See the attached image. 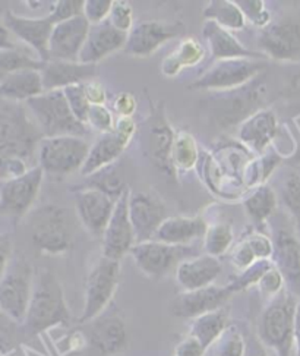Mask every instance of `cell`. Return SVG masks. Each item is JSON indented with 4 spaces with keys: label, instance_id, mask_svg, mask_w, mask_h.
Here are the masks:
<instances>
[{
    "label": "cell",
    "instance_id": "obj_1",
    "mask_svg": "<svg viewBox=\"0 0 300 356\" xmlns=\"http://www.w3.org/2000/svg\"><path fill=\"white\" fill-rule=\"evenodd\" d=\"M71 312L66 305L63 289L49 268L35 273L28 312L24 321L26 333L40 334L58 325L71 324Z\"/></svg>",
    "mask_w": 300,
    "mask_h": 356
},
{
    "label": "cell",
    "instance_id": "obj_2",
    "mask_svg": "<svg viewBox=\"0 0 300 356\" xmlns=\"http://www.w3.org/2000/svg\"><path fill=\"white\" fill-rule=\"evenodd\" d=\"M299 300L288 289L269 299L259 316L256 333L262 346L274 350L277 356H292L294 348V318Z\"/></svg>",
    "mask_w": 300,
    "mask_h": 356
},
{
    "label": "cell",
    "instance_id": "obj_3",
    "mask_svg": "<svg viewBox=\"0 0 300 356\" xmlns=\"http://www.w3.org/2000/svg\"><path fill=\"white\" fill-rule=\"evenodd\" d=\"M44 138L25 108L8 106L0 112V169L10 160L26 161L33 157L35 147Z\"/></svg>",
    "mask_w": 300,
    "mask_h": 356
},
{
    "label": "cell",
    "instance_id": "obj_4",
    "mask_svg": "<svg viewBox=\"0 0 300 356\" xmlns=\"http://www.w3.org/2000/svg\"><path fill=\"white\" fill-rule=\"evenodd\" d=\"M37 127L43 136H84L90 132L88 127L79 122L72 113L63 90L46 91L26 102Z\"/></svg>",
    "mask_w": 300,
    "mask_h": 356
},
{
    "label": "cell",
    "instance_id": "obj_5",
    "mask_svg": "<svg viewBox=\"0 0 300 356\" xmlns=\"http://www.w3.org/2000/svg\"><path fill=\"white\" fill-rule=\"evenodd\" d=\"M264 78L259 75L248 86L214 95L210 115L218 127L230 128L247 120L264 106Z\"/></svg>",
    "mask_w": 300,
    "mask_h": 356
},
{
    "label": "cell",
    "instance_id": "obj_6",
    "mask_svg": "<svg viewBox=\"0 0 300 356\" xmlns=\"http://www.w3.org/2000/svg\"><path fill=\"white\" fill-rule=\"evenodd\" d=\"M31 239L35 250L46 255H62L71 251L74 229L66 210L53 204L37 210L31 220Z\"/></svg>",
    "mask_w": 300,
    "mask_h": 356
},
{
    "label": "cell",
    "instance_id": "obj_7",
    "mask_svg": "<svg viewBox=\"0 0 300 356\" xmlns=\"http://www.w3.org/2000/svg\"><path fill=\"white\" fill-rule=\"evenodd\" d=\"M91 145L83 136H44L38 144V166L51 176L81 172Z\"/></svg>",
    "mask_w": 300,
    "mask_h": 356
},
{
    "label": "cell",
    "instance_id": "obj_8",
    "mask_svg": "<svg viewBox=\"0 0 300 356\" xmlns=\"http://www.w3.org/2000/svg\"><path fill=\"white\" fill-rule=\"evenodd\" d=\"M120 279V261L101 257L88 273L85 283L84 309L78 323L87 324L99 318L117 291Z\"/></svg>",
    "mask_w": 300,
    "mask_h": 356
},
{
    "label": "cell",
    "instance_id": "obj_9",
    "mask_svg": "<svg viewBox=\"0 0 300 356\" xmlns=\"http://www.w3.org/2000/svg\"><path fill=\"white\" fill-rule=\"evenodd\" d=\"M129 254L136 267L153 280L165 279L172 271L176 273L185 259L197 257L194 246L169 245L156 239L135 243Z\"/></svg>",
    "mask_w": 300,
    "mask_h": 356
},
{
    "label": "cell",
    "instance_id": "obj_10",
    "mask_svg": "<svg viewBox=\"0 0 300 356\" xmlns=\"http://www.w3.org/2000/svg\"><path fill=\"white\" fill-rule=\"evenodd\" d=\"M34 270L24 258L12 261L0 280V311L17 324H24L34 286Z\"/></svg>",
    "mask_w": 300,
    "mask_h": 356
},
{
    "label": "cell",
    "instance_id": "obj_11",
    "mask_svg": "<svg viewBox=\"0 0 300 356\" xmlns=\"http://www.w3.org/2000/svg\"><path fill=\"white\" fill-rule=\"evenodd\" d=\"M265 65L258 59H228L218 60L214 66L197 79L190 90L233 91L248 86L264 72Z\"/></svg>",
    "mask_w": 300,
    "mask_h": 356
},
{
    "label": "cell",
    "instance_id": "obj_12",
    "mask_svg": "<svg viewBox=\"0 0 300 356\" xmlns=\"http://www.w3.org/2000/svg\"><path fill=\"white\" fill-rule=\"evenodd\" d=\"M44 170L35 166L18 177H8L0 184V213L13 223L31 210L40 189H42Z\"/></svg>",
    "mask_w": 300,
    "mask_h": 356
},
{
    "label": "cell",
    "instance_id": "obj_13",
    "mask_svg": "<svg viewBox=\"0 0 300 356\" xmlns=\"http://www.w3.org/2000/svg\"><path fill=\"white\" fill-rule=\"evenodd\" d=\"M258 47L267 59L285 63L300 62V18L271 22L259 33Z\"/></svg>",
    "mask_w": 300,
    "mask_h": 356
},
{
    "label": "cell",
    "instance_id": "obj_14",
    "mask_svg": "<svg viewBox=\"0 0 300 356\" xmlns=\"http://www.w3.org/2000/svg\"><path fill=\"white\" fill-rule=\"evenodd\" d=\"M174 134L166 119L165 111L161 108L153 111L141 129L142 149L154 166L165 175H174L172 163Z\"/></svg>",
    "mask_w": 300,
    "mask_h": 356
},
{
    "label": "cell",
    "instance_id": "obj_15",
    "mask_svg": "<svg viewBox=\"0 0 300 356\" xmlns=\"http://www.w3.org/2000/svg\"><path fill=\"white\" fill-rule=\"evenodd\" d=\"M75 209L81 225L92 238L101 239L110 222L117 200L99 189L74 188Z\"/></svg>",
    "mask_w": 300,
    "mask_h": 356
},
{
    "label": "cell",
    "instance_id": "obj_16",
    "mask_svg": "<svg viewBox=\"0 0 300 356\" xmlns=\"http://www.w3.org/2000/svg\"><path fill=\"white\" fill-rule=\"evenodd\" d=\"M129 197L131 189L128 188L124 195L117 200L113 216L101 238L103 257L115 259V261H120L122 258L131 252L136 243L135 230L129 217Z\"/></svg>",
    "mask_w": 300,
    "mask_h": 356
},
{
    "label": "cell",
    "instance_id": "obj_17",
    "mask_svg": "<svg viewBox=\"0 0 300 356\" xmlns=\"http://www.w3.org/2000/svg\"><path fill=\"white\" fill-rule=\"evenodd\" d=\"M185 31L182 22L142 21L133 25L128 34L125 50L133 58H148L167 41L177 38Z\"/></svg>",
    "mask_w": 300,
    "mask_h": 356
},
{
    "label": "cell",
    "instance_id": "obj_18",
    "mask_svg": "<svg viewBox=\"0 0 300 356\" xmlns=\"http://www.w3.org/2000/svg\"><path fill=\"white\" fill-rule=\"evenodd\" d=\"M166 204L151 191L131 193L129 217L135 230L136 243L153 241L158 227L166 220Z\"/></svg>",
    "mask_w": 300,
    "mask_h": 356
},
{
    "label": "cell",
    "instance_id": "obj_19",
    "mask_svg": "<svg viewBox=\"0 0 300 356\" xmlns=\"http://www.w3.org/2000/svg\"><path fill=\"white\" fill-rule=\"evenodd\" d=\"M90 30L91 24L84 15L54 25L49 44L50 60L79 62Z\"/></svg>",
    "mask_w": 300,
    "mask_h": 356
},
{
    "label": "cell",
    "instance_id": "obj_20",
    "mask_svg": "<svg viewBox=\"0 0 300 356\" xmlns=\"http://www.w3.org/2000/svg\"><path fill=\"white\" fill-rule=\"evenodd\" d=\"M233 292L226 286H208L203 289L182 292L172 304V312L179 318H198L203 314L222 309Z\"/></svg>",
    "mask_w": 300,
    "mask_h": 356
},
{
    "label": "cell",
    "instance_id": "obj_21",
    "mask_svg": "<svg viewBox=\"0 0 300 356\" xmlns=\"http://www.w3.org/2000/svg\"><path fill=\"white\" fill-rule=\"evenodd\" d=\"M5 25L25 44H28L42 62H49V44L54 24L46 18H26L19 17L10 10L5 15Z\"/></svg>",
    "mask_w": 300,
    "mask_h": 356
},
{
    "label": "cell",
    "instance_id": "obj_22",
    "mask_svg": "<svg viewBox=\"0 0 300 356\" xmlns=\"http://www.w3.org/2000/svg\"><path fill=\"white\" fill-rule=\"evenodd\" d=\"M90 343L101 355L110 356L124 350L128 346L129 333L124 318L116 314H101L91 321Z\"/></svg>",
    "mask_w": 300,
    "mask_h": 356
},
{
    "label": "cell",
    "instance_id": "obj_23",
    "mask_svg": "<svg viewBox=\"0 0 300 356\" xmlns=\"http://www.w3.org/2000/svg\"><path fill=\"white\" fill-rule=\"evenodd\" d=\"M128 34L116 30L115 26L104 21L97 25H91L85 44L81 50L79 62L85 65H97L112 53L125 49Z\"/></svg>",
    "mask_w": 300,
    "mask_h": 356
},
{
    "label": "cell",
    "instance_id": "obj_24",
    "mask_svg": "<svg viewBox=\"0 0 300 356\" xmlns=\"http://www.w3.org/2000/svg\"><path fill=\"white\" fill-rule=\"evenodd\" d=\"M202 37L207 41L211 56L217 60L228 59H258L265 60L267 56L261 51H253L244 47L240 41L224 30L223 26L215 24L214 21H206L202 25Z\"/></svg>",
    "mask_w": 300,
    "mask_h": 356
},
{
    "label": "cell",
    "instance_id": "obj_25",
    "mask_svg": "<svg viewBox=\"0 0 300 356\" xmlns=\"http://www.w3.org/2000/svg\"><path fill=\"white\" fill-rule=\"evenodd\" d=\"M272 263L281 273L288 291L300 296V241L289 230H280L277 234Z\"/></svg>",
    "mask_w": 300,
    "mask_h": 356
},
{
    "label": "cell",
    "instance_id": "obj_26",
    "mask_svg": "<svg viewBox=\"0 0 300 356\" xmlns=\"http://www.w3.org/2000/svg\"><path fill=\"white\" fill-rule=\"evenodd\" d=\"M223 266L220 259L211 255H197L185 259L176 270V280L185 292L203 289L212 286L214 282L222 275Z\"/></svg>",
    "mask_w": 300,
    "mask_h": 356
},
{
    "label": "cell",
    "instance_id": "obj_27",
    "mask_svg": "<svg viewBox=\"0 0 300 356\" xmlns=\"http://www.w3.org/2000/svg\"><path fill=\"white\" fill-rule=\"evenodd\" d=\"M97 65H85L81 62L49 60L44 63L42 72L44 92L63 90L75 84H84L97 75Z\"/></svg>",
    "mask_w": 300,
    "mask_h": 356
},
{
    "label": "cell",
    "instance_id": "obj_28",
    "mask_svg": "<svg viewBox=\"0 0 300 356\" xmlns=\"http://www.w3.org/2000/svg\"><path fill=\"white\" fill-rule=\"evenodd\" d=\"M278 134V120L269 108H261L239 127V138L255 153L264 154Z\"/></svg>",
    "mask_w": 300,
    "mask_h": 356
},
{
    "label": "cell",
    "instance_id": "obj_29",
    "mask_svg": "<svg viewBox=\"0 0 300 356\" xmlns=\"http://www.w3.org/2000/svg\"><path fill=\"white\" fill-rule=\"evenodd\" d=\"M207 229L208 225L202 217H167L158 227L154 239L169 245L185 246L206 236Z\"/></svg>",
    "mask_w": 300,
    "mask_h": 356
},
{
    "label": "cell",
    "instance_id": "obj_30",
    "mask_svg": "<svg viewBox=\"0 0 300 356\" xmlns=\"http://www.w3.org/2000/svg\"><path fill=\"white\" fill-rule=\"evenodd\" d=\"M126 147L128 144L115 132L100 135V138L90 148L84 168L81 169V175L88 177L97 173L99 170L110 166V164H115L122 153L125 152Z\"/></svg>",
    "mask_w": 300,
    "mask_h": 356
},
{
    "label": "cell",
    "instance_id": "obj_31",
    "mask_svg": "<svg viewBox=\"0 0 300 356\" xmlns=\"http://www.w3.org/2000/svg\"><path fill=\"white\" fill-rule=\"evenodd\" d=\"M44 92L42 72L25 70L0 79V95L15 102H28Z\"/></svg>",
    "mask_w": 300,
    "mask_h": 356
},
{
    "label": "cell",
    "instance_id": "obj_32",
    "mask_svg": "<svg viewBox=\"0 0 300 356\" xmlns=\"http://www.w3.org/2000/svg\"><path fill=\"white\" fill-rule=\"evenodd\" d=\"M203 58H206V49L202 47L198 40L188 37L182 40L177 49L161 62L160 72L166 78H173L176 75H179L185 67H192L199 65L203 60Z\"/></svg>",
    "mask_w": 300,
    "mask_h": 356
},
{
    "label": "cell",
    "instance_id": "obj_33",
    "mask_svg": "<svg viewBox=\"0 0 300 356\" xmlns=\"http://www.w3.org/2000/svg\"><path fill=\"white\" fill-rule=\"evenodd\" d=\"M227 328V312L222 308L195 318L190 324L189 336L195 337L199 343L208 349L220 339Z\"/></svg>",
    "mask_w": 300,
    "mask_h": 356
},
{
    "label": "cell",
    "instance_id": "obj_34",
    "mask_svg": "<svg viewBox=\"0 0 300 356\" xmlns=\"http://www.w3.org/2000/svg\"><path fill=\"white\" fill-rule=\"evenodd\" d=\"M203 18L206 21H214L227 31H240L247 26V18L231 0H211L203 9Z\"/></svg>",
    "mask_w": 300,
    "mask_h": 356
},
{
    "label": "cell",
    "instance_id": "obj_35",
    "mask_svg": "<svg viewBox=\"0 0 300 356\" xmlns=\"http://www.w3.org/2000/svg\"><path fill=\"white\" fill-rule=\"evenodd\" d=\"M277 194L268 185H259L244 198L243 209L255 225H264L277 209Z\"/></svg>",
    "mask_w": 300,
    "mask_h": 356
},
{
    "label": "cell",
    "instance_id": "obj_36",
    "mask_svg": "<svg viewBox=\"0 0 300 356\" xmlns=\"http://www.w3.org/2000/svg\"><path fill=\"white\" fill-rule=\"evenodd\" d=\"M199 159V149L192 134L186 131H177L172 148V163L174 172L192 170Z\"/></svg>",
    "mask_w": 300,
    "mask_h": 356
},
{
    "label": "cell",
    "instance_id": "obj_37",
    "mask_svg": "<svg viewBox=\"0 0 300 356\" xmlns=\"http://www.w3.org/2000/svg\"><path fill=\"white\" fill-rule=\"evenodd\" d=\"M78 188L99 189L101 193L110 195L112 198L119 200L129 186L125 184L120 168L115 163V164H110V166L99 170L97 173L88 176L87 182L79 185Z\"/></svg>",
    "mask_w": 300,
    "mask_h": 356
},
{
    "label": "cell",
    "instance_id": "obj_38",
    "mask_svg": "<svg viewBox=\"0 0 300 356\" xmlns=\"http://www.w3.org/2000/svg\"><path fill=\"white\" fill-rule=\"evenodd\" d=\"M46 62L31 58L28 53H24L18 49L0 50V79L5 76L25 70L42 71Z\"/></svg>",
    "mask_w": 300,
    "mask_h": 356
},
{
    "label": "cell",
    "instance_id": "obj_39",
    "mask_svg": "<svg viewBox=\"0 0 300 356\" xmlns=\"http://www.w3.org/2000/svg\"><path fill=\"white\" fill-rule=\"evenodd\" d=\"M233 243V230L227 223H215L208 226L207 234L203 236V250L207 255L211 257H222Z\"/></svg>",
    "mask_w": 300,
    "mask_h": 356
},
{
    "label": "cell",
    "instance_id": "obj_40",
    "mask_svg": "<svg viewBox=\"0 0 300 356\" xmlns=\"http://www.w3.org/2000/svg\"><path fill=\"white\" fill-rule=\"evenodd\" d=\"M281 201L293 216L296 227L300 232V172H290L284 176Z\"/></svg>",
    "mask_w": 300,
    "mask_h": 356
},
{
    "label": "cell",
    "instance_id": "obj_41",
    "mask_svg": "<svg viewBox=\"0 0 300 356\" xmlns=\"http://www.w3.org/2000/svg\"><path fill=\"white\" fill-rule=\"evenodd\" d=\"M214 345L215 356H247V343L238 327H227Z\"/></svg>",
    "mask_w": 300,
    "mask_h": 356
},
{
    "label": "cell",
    "instance_id": "obj_42",
    "mask_svg": "<svg viewBox=\"0 0 300 356\" xmlns=\"http://www.w3.org/2000/svg\"><path fill=\"white\" fill-rule=\"evenodd\" d=\"M272 267H274L272 259H258V261H255L251 267L243 270L240 275L235 280H231L227 286L233 293L248 289V287L258 284L259 280L264 277L265 273Z\"/></svg>",
    "mask_w": 300,
    "mask_h": 356
},
{
    "label": "cell",
    "instance_id": "obj_43",
    "mask_svg": "<svg viewBox=\"0 0 300 356\" xmlns=\"http://www.w3.org/2000/svg\"><path fill=\"white\" fill-rule=\"evenodd\" d=\"M63 94L75 118L79 122H83L84 125H87V118L91 108V103L87 99L84 84H75L71 87H66L63 88Z\"/></svg>",
    "mask_w": 300,
    "mask_h": 356
},
{
    "label": "cell",
    "instance_id": "obj_44",
    "mask_svg": "<svg viewBox=\"0 0 300 356\" xmlns=\"http://www.w3.org/2000/svg\"><path fill=\"white\" fill-rule=\"evenodd\" d=\"M235 2L243 12L247 21L252 22L258 29L264 30L271 24V13L262 0H235Z\"/></svg>",
    "mask_w": 300,
    "mask_h": 356
},
{
    "label": "cell",
    "instance_id": "obj_45",
    "mask_svg": "<svg viewBox=\"0 0 300 356\" xmlns=\"http://www.w3.org/2000/svg\"><path fill=\"white\" fill-rule=\"evenodd\" d=\"M84 2L85 0H59V2H54L47 18L56 25L84 15Z\"/></svg>",
    "mask_w": 300,
    "mask_h": 356
},
{
    "label": "cell",
    "instance_id": "obj_46",
    "mask_svg": "<svg viewBox=\"0 0 300 356\" xmlns=\"http://www.w3.org/2000/svg\"><path fill=\"white\" fill-rule=\"evenodd\" d=\"M116 120L113 113L106 106H91L87 118V127L100 135L110 134L115 131Z\"/></svg>",
    "mask_w": 300,
    "mask_h": 356
},
{
    "label": "cell",
    "instance_id": "obj_47",
    "mask_svg": "<svg viewBox=\"0 0 300 356\" xmlns=\"http://www.w3.org/2000/svg\"><path fill=\"white\" fill-rule=\"evenodd\" d=\"M107 21L116 30L129 34L133 29V10L131 3L125 2V0H115Z\"/></svg>",
    "mask_w": 300,
    "mask_h": 356
},
{
    "label": "cell",
    "instance_id": "obj_48",
    "mask_svg": "<svg viewBox=\"0 0 300 356\" xmlns=\"http://www.w3.org/2000/svg\"><path fill=\"white\" fill-rule=\"evenodd\" d=\"M113 0H85L84 17L91 25H97L108 19Z\"/></svg>",
    "mask_w": 300,
    "mask_h": 356
},
{
    "label": "cell",
    "instance_id": "obj_49",
    "mask_svg": "<svg viewBox=\"0 0 300 356\" xmlns=\"http://www.w3.org/2000/svg\"><path fill=\"white\" fill-rule=\"evenodd\" d=\"M284 284H285L284 279L281 276V273L278 271V268L276 267V264L265 273L264 277L258 283L259 291H261V293L265 295L268 299H272L281 291H284Z\"/></svg>",
    "mask_w": 300,
    "mask_h": 356
},
{
    "label": "cell",
    "instance_id": "obj_50",
    "mask_svg": "<svg viewBox=\"0 0 300 356\" xmlns=\"http://www.w3.org/2000/svg\"><path fill=\"white\" fill-rule=\"evenodd\" d=\"M230 259H231V264H233L236 268H239L240 271L247 270L255 261H258V258H256L253 250L251 248L249 242L244 238L235 246L233 251H231Z\"/></svg>",
    "mask_w": 300,
    "mask_h": 356
},
{
    "label": "cell",
    "instance_id": "obj_51",
    "mask_svg": "<svg viewBox=\"0 0 300 356\" xmlns=\"http://www.w3.org/2000/svg\"><path fill=\"white\" fill-rule=\"evenodd\" d=\"M113 107L116 113L119 115V118H132V115L135 113L136 107H138V103H136L135 95L131 92H119L115 99Z\"/></svg>",
    "mask_w": 300,
    "mask_h": 356
},
{
    "label": "cell",
    "instance_id": "obj_52",
    "mask_svg": "<svg viewBox=\"0 0 300 356\" xmlns=\"http://www.w3.org/2000/svg\"><path fill=\"white\" fill-rule=\"evenodd\" d=\"M12 251L13 245L10 236L0 232V280L3 279L12 263Z\"/></svg>",
    "mask_w": 300,
    "mask_h": 356
},
{
    "label": "cell",
    "instance_id": "obj_53",
    "mask_svg": "<svg viewBox=\"0 0 300 356\" xmlns=\"http://www.w3.org/2000/svg\"><path fill=\"white\" fill-rule=\"evenodd\" d=\"M84 88H85L87 99L91 103V106H104L106 104L107 94H106L104 86L100 84V82H97V81L84 82Z\"/></svg>",
    "mask_w": 300,
    "mask_h": 356
},
{
    "label": "cell",
    "instance_id": "obj_54",
    "mask_svg": "<svg viewBox=\"0 0 300 356\" xmlns=\"http://www.w3.org/2000/svg\"><path fill=\"white\" fill-rule=\"evenodd\" d=\"M206 350L207 349L203 348L195 337L188 336L185 340L181 341V345L176 348L174 356H203Z\"/></svg>",
    "mask_w": 300,
    "mask_h": 356
},
{
    "label": "cell",
    "instance_id": "obj_55",
    "mask_svg": "<svg viewBox=\"0 0 300 356\" xmlns=\"http://www.w3.org/2000/svg\"><path fill=\"white\" fill-rule=\"evenodd\" d=\"M136 131H138V128H136V123L133 122L132 118H117L116 119V125H115L113 132L117 134L126 144H129L132 141Z\"/></svg>",
    "mask_w": 300,
    "mask_h": 356
},
{
    "label": "cell",
    "instance_id": "obj_56",
    "mask_svg": "<svg viewBox=\"0 0 300 356\" xmlns=\"http://www.w3.org/2000/svg\"><path fill=\"white\" fill-rule=\"evenodd\" d=\"M17 49V46L12 43L9 38V30L5 22L0 21V50H12Z\"/></svg>",
    "mask_w": 300,
    "mask_h": 356
},
{
    "label": "cell",
    "instance_id": "obj_57",
    "mask_svg": "<svg viewBox=\"0 0 300 356\" xmlns=\"http://www.w3.org/2000/svg\"><path fill=\"white\" fill-rule=\"evenodd\" d=\"M294 348L296 356H300V300L296 308V318H294Z\"/></svg>",
    "mask_w": 300,
    "mask_h": 356
},
{
    "label": "cell",
    "instance_id": "obj_58",
    "mask_svg": "<svg viewBox=\"0 0 300 356\" xmlns=\"http://www.w3.org/2000/svg\"><path fill=\"white\" fill-rule=\"evenodd\" d=\"M258 341H259V340H258ZM247 356H268V355H267V352H265V349H264L261 341H259V343H256V345L253 343V345L251 346L249 352H247Z\"/></svg>",
    "mask_w": 300,
    "mask_h": 356
}]
</instances>
